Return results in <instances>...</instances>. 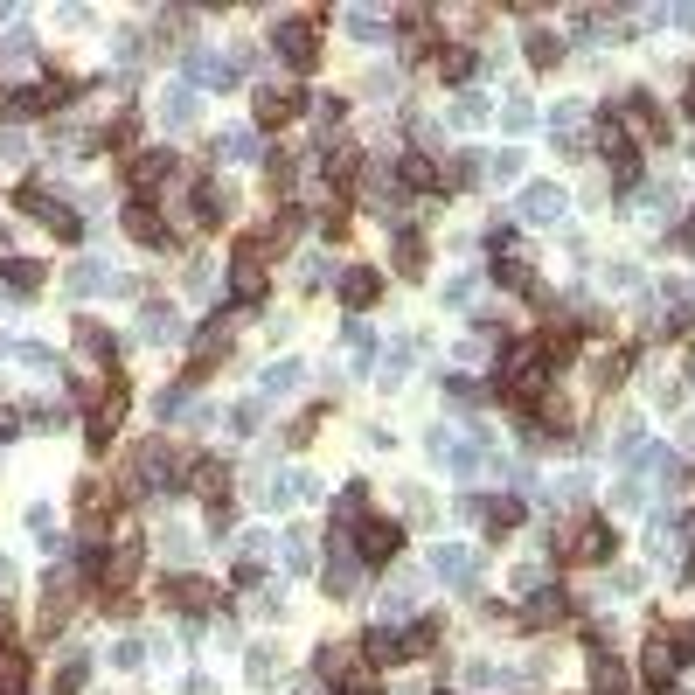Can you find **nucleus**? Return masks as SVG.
Returning <instances> with one entry per match:
<instances>
[{"label":"nucleus","instance_id":"4","mask_svg":"<svg viewBox=\"0 0 695 695\" xmlns=\"http://www.w3.org/2000/svg\"><path fill=\"white\" fill-rule=\"evenodd\" d=\"M397 550H404V529L397 522H383V515H362L355 522V556L362 563H390Z\"/></svg>","mask_w":695,"mask_h":695},{"label":"nucleus","instance_id":"14","mask_svg":"<svg viewBox=\"0 0 695 695\" xmlns=\"http://www.w3.org/2000/svg\"><path fill=\"white\" fill-rule=\"evenodd\" d=\"M188 487H195V494H209V501H223L230 466H223V459H195V466H188Z\"/></svg>","mask_w":695,"mask_h":695},{"label":"nucleus","instance_id":"12","mask_svg":"<svg viewBox=\"0 0 695 695\" xmlns=\"http://www.w3.org/2000/svg\"><path fill=\"white\" fill-rule=\"evenodd\" d=\"M675 668H682V654L668 647V633H654V640H647V689H668Z\"/></svg>","mask_w":695,"mask_h":695},{"label":"nucleus","instance_id":"10","mask_svg":"<svg viewBox=\"0 0 695 695\" xmlns=\"http://www.w3.org/2000/svg\"><path fill=\"white\" fill-rule=\"evenodd\" d=\"M77 515H84V536H98V529L119 515V487H98V480H91L84 501H77Z\"/></svg>","mask_w":695,"mask_h":695},{"label":"nucleus","instance_id":"23","mask_svg":"<svg viewBox=\"0 0 695 695\" xmlns=\"http://www.w3.org/2000/svg\"><path fill=\"white\" fill-rule=\"evenodd\" d=\"M0 278H7L14 292H35V285H42V272H35L28 258H7V265H0Z\"/></svg>","mask_w":695,"mask_h":695},{"label":"nucleus","instance_id":"18","mask_svg":"<svg viewBox=\"0 0 695 695\" xmlns=\"http://www.w3.org/2000/svg\"><path fill=\"white\" fill-rule=\"evenodd\" d=\"M376 292H383V278L369 272V265H355V272L341 278V299H348V306H376Z\"/></svg>","mask_w":695,"mask_h":695},{"label":"nucleus","instance_id":"28","mask_svg":"<svg viewBox=\"0 0 695 695\" xmlns=\"http://www.w3.org/2000/svg\"><path fill=\"white\" fill-rule=\"evenodd\" d=\"M77 341H84V355H112V334H105L98 320H84V327H77Z\"/></svg>","mask_w":695,"mask_h":695},{"label":"nucleus","instance_id":"16","mask_svg":"<svg viewBox=\"0 0 695 695\" xmlns=\"http://www.w3.org/2000/svg\"><path fill=\"white\" fill-rule=\"evenodd\" d=\"M70 598H77V591H70V577H49V591H42V626H49V633L70 619Z\"/></svg>","mask_w":695,"mask_h":695},{"label":"nucleus","instance_id":"13","mask_svg":"<svg viewBox=\"0 0 695 695\" xmlns=\"http://www.w3.org/2000/svg\"><path fill=\"white\" fill-rule=\"evenodd\" d=\"M605 160H612V181H633V174H640V160H633V139L619 133V119L605 126Z\"/></svg>","mask_w":695,"mask_h":695},{"label":"nucleus","instance_id":"27","mask_svg":"<svg viewBox=\"0 0 695 695\" xmlns=\"http://www.w3.org/2000/svg\"><path fill=\"white\" fill-rule=\"evenodd\" d=\"M438 70H445L452 84H459V77H473V49H445V56H438Z\"/></svg>","mask_w":695,"mask_h":695},{"label":"nucleus","instance_id":"6","mask_svg":"<svg viewBox=\"0 0 695 695\" xmlns=\"http://www.w3.org/2000/svg\"><path fill=\"white\" fill-rule=\"evenodd\" d=\"M174 480V459H167V445L153 438V445H139L133 452V487L139 494H153V487H167Z\"/></svg>","mask_w":695,"mask_h":695},{"label":"nucleus","instance_id":"2","mask_svg":"<svg viewBox=\"0 0 695 695\" xmlns=\"http://www.w3.org/2000/svg\"><path fill=\"white\" fill-rule=\"evenodd\" d=\"M272 42H278V56H285L292 70H313V63H320V21H313V14L285 21V28H278Z\"/></svg>","mask_w":695,"mask_h":695},{"label":"nucleus","instance_id":"25","mask_svg":"<svg viewBox=\"0 0 695 695\" xmlns=\"http://www.w3.org/2000/svg\"><path fill=\"white\" fill-rule=\"evenodd\" d=\"M522 522V501H487V529L501 536V529H515Z\"/></svg>","mask_w":695,"mask_h":695},{"label":"nucleus","instance_id":"35","mask_svg":"<svg viewBox=\"0 0 695 695\" xmlns=\"http://www.w3.org/2000/svg\"><path fill=\"white\" fill-rule=\"evenodd\" d=\"M14 424H21V417H14L7 404H0V438H14Z\"/></svg>","mask_w":695,"mask_h":695},{"label":"nucleus","instance_id":"15","mask_svg":"<svg viewBox=\"0 0 695 695\" xmlns=\"http://www.w3.org/2000/svg\"><path fill=\"white\" fill-rule=\"evenodd\" d=\"M126 230H133L139 244H153V251H160V244H167V223H160V216H153V202H133V209H126Z\"/></svg>","mask_w":695,"mask_h":695},{"label":"nucleus","instance_id":"24","mask_svg":"<svg viewBox=\"0 0 695 695\" xmlns=\"http://www.w3.org/2000/svg\"><path fill=\"white\" fill-rule=\"evenodd\" d=\"M84 675H91V668H84V654H70V661H63V675H56V689H49V695H77V689H84Z\"/></svg>","mask_w":695,"mask_h":695},{"label":"nucleus","instance_id":"22","mask_svg":"<svg viewBox=\"0 0 695 695\" xmlns=\"http://www.w3.org/2000/svg\"><path fill=\"white\" fill-rule=\"evenodd\" d=\"M563 612H570V605H563V591H543V598H536L529 612H515V619H522V626H550V619H563Z\"/></svg>","mask_w":695,"mask_h":695},{"label":"nucleus","instance_id":"3","mask_svg":"<svg viewBox=\"0 0 695 695\" xmlns=\"http://www.w3.org/2000/svg\"><path fill=\"white\" fill-rule=\"evenodd\" d=\"M126 404H133V390H126V383L112 376V390H98V404H91V424H84V438H91L98 452L112 445V431H119V417H126Z\"/></svg>","mask_w":695,"mask_h":695},{"label":"nucleus","instance_id":"34","mask_svg":"<svg viewBox=\"0 0 695 695\" xmlns=\"http://www.w3.org/2000/svg\"><path fill=\"white\" fill-rule=\"evenodd\" d=\"M341 695H376V682H369V675H355V682H341Z\"/></svg>","mask_w":695,"mask_h":695},{"label":"nucleus","instance_id":"30","mask_svg":"<svg viewBox=\"0 0 695 695\" xmlns=\"http://www.w3.org/2000/svg\"><path fill=\"white\" fill-rule=\"evenodd\" d=\"M668 647H675V654L689 661V654H695V619H682V626H668Z\"/></svg>","mask_w":695,"mask_h":695},{"label":"nucleus","instance_id":"5","mask_svg":"<svg viewBox=\"0 0 695 695\" xmlns=\"http://www.w3.org/2000/svg\"><path fill=\"white\" fill-rule=\"evenodd\" d=\"M563 556H570V563H605V556H612V522H605V515H584V522L570 529Z\"/></svg>","mask_w":695,"mask_h":695},{"label":"nucleus","instance_id":"20","mask_svg":"<svg viewBox=\"0 0 695 695\" xmlns=\"http://www.w3.org/2000/svg\"><path fill=\"white\" fill-rule=\"evenodd\" d=\"M626 119H633V126H640V133H647V139H668V119H661V112H654V105H647L640 91L626 98Z\"/></svg>","mask_w":695,"mask_h":695},{"label":"nucleus","instance_id":"32","mask_svg":"<svg viewBox=\"0 0 695 695\" xmlns=\"http://www.w3.org/2000/svg\"><path fill=\"white\" fill-rule=\"evenodd\" d=\"M598 689H605V695H619V689H626V675H619V661H605V654H598Z\"/></svg>","mask_w":695,"mask_h":695},{"label":"nucleus","instance_id":"26","mask_svg":"<svg viewBox=\"0 0 695 695\" xmlns=\"http://www.w3.org/2000/svg\"><path fill=\"white\" fill-rule=\"evenodd\" d=\"M494 278H501V285H515V292H536V278H529V265H522V258L494 265Z\"/></svg>","mask_w":695,"mask_h":695},{"label":"nucleus","instance_id":"7","mask_svg":"<svg viewBox=\"0 0 695 695\" xmlns=\"http://www.w3.org/2000/svg\"><path fill=\"white\" fill-rule=\"evenodd\" d=\"M299 112H306V98H299L292 84H265V91H258V126H292Z\"/></svg>","mask_w":695,"mask_h":695},{"label":"nucleus","instance_id":"31","mask_svg":"<svg viewBox=\"0 0 695 695\" xmlns=\"http://www.w3.org/2000/svg\"><path fill=\"white\" fill-rule=\"evenodd\" d=\"M42 223H49V230H56V237H77V230H84V223H77V216H70V209H63V202H56V209H49V216H42Z\"/></svg>","mask_w":695,"mask_h":695},{"label":"nucleus","instance_id":"11","mask_svg":"<svg viewBox=\"0 0 695 695\" xmlns=\"http://www.w3.org/2000/svg\"><path fill=\"white\" fill-rule=\"evenodd\" d=\"M438 640H445V619H417L411 633H397V661H424Z\"/></svg>","mask_w":695,"mask_h":695},{"label":"nucleus","instance_id":"8","mask_svg":"<svg viewBox=\"0 0 695 695\" xmlns=\"http://www.w3.org/2000/svg\"><path fill=\"white\" fill-rule=\"evenodd\" d=\"M216 598H223V591H216L209 577H167V605H174V612H209Z\"/></svg>","mask_w":695,"mask_h":695},{"label":"nucleus","instance_id":"21","mask_svg":"<svg viewBox=\"0 0 695 695\" xmlns=\"http://www.w3.org/2000/svg\"><path fill=\"white\" fill-rule=\"evenodd\" d=\"M28 689V654H7L0 647V695H21Z\"/></svg>","mask_w":695,"mask_h":695},{"label":"nucleus","instance_id":"17","mask_svg":"<svg viewBox=\"0 0 695 695\" xmlns=\"http://www.w3.org/2000/svg\"><path fill=\"white\" fill-rule=\"evenodd\" d=\"M174 174V153H146V160H133V188H139V202H146V188H160Z\"/></svg>","mask_w":695,"mask_h":695},{"label":"nucleus","instance_id":"37","mask_svg":"<svg viewBox=\"0 0 695 695\" xmlns=\"http://www.w3.org/2000/svg\"><path fill=\"white\" fill-rule=\"evenodd\" d=\"M689 112H695V77H689Z\"/></svg>","mask_w":695,"mask_h":695},{"label":"nucleus","instance_id":"29","mask_svg":"<svg viewBox=\"0 0 695 695\" xmlns=\"http://www.w3.org/2000/svg\"><path fill=\"white\" fill-rule=\"evenodd\" d=\"M529 56H536V63H543V70H550L556 56H563V42H556V35H529Z\"/></svg>","mask_w":695,"mask_h":695},{"label":"nucleus","instance_id":"19","mask_svg":"<svg viewBox=\"0 0 695 695\" xmlns=\"http://www.w3.org/2000/svg\"><path fill=\"white\" fill-rule=\"evenodd\" d=\"M397 174H404V188H445V174H438L424 153H404V160H397Z\"/></svg>","mask_w":695,"mask_h":695},{"label":"nucleus","instance_id":"9","mask_svg":"<svg viewBox=\"0 0 695 695\" xmlns=\"http://www.w3.org/2000/svg\"><path fill=\"white\" fill-rule=\"evenodd\" d=\"M223 348H230V327H223V320H209V327L195 334V362H188V383H202V376L216 369V355H223Z\"/></svg>","mask_w":695,"mask_h":695},{"label":"nucleus","instance_id":"1","mask_svg":"<svg viewBox=\"0 0 695 695\" xmlns=\"http://www.w3.org/2000/svg\"><path fill=\"white\" fill-rule=\"evenodd\" d=\"M265 285H272V278H265V237H244V244H237V272H230V299H237V306H258Z\"/></svg>","mask_w":695,"mask_h":695},{"label":"nucleus","instance_id":"36","mask_svg":"<svg viewBox=\"0 0 695 695\" xmlns=\"http://www.w3.org/2000/svg\"><path fill=\"white\" fill-rule=\"evenodd\" d=\"M7 633H14V612H7V605H0V647H7Z\"/></svg>","mask_w":695,"mask_h":695},{"label":"nucleus","instance_id":"33","mask_svg":"<svg viewBox=\"0 0 695 695\" xmlns=\"http://www.w3.org/2000/svg\"><path fill=\"white\" fill-rule=\"evenodd\" d=\"M397 258H404V272H424V237H404Z\"/></svg>","mask_w":695,"mask_h":695}]
</instances>
